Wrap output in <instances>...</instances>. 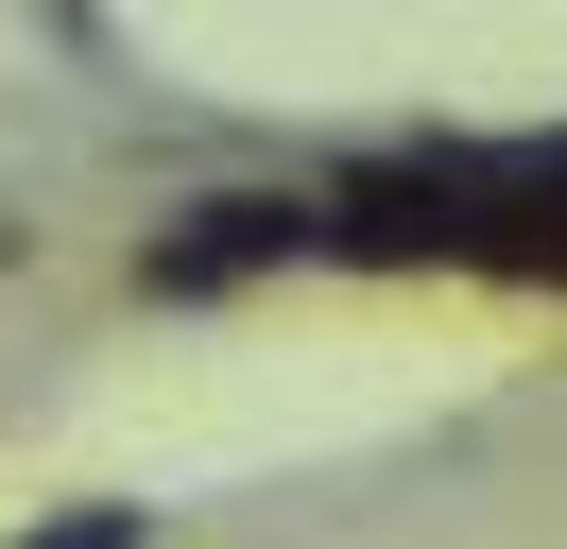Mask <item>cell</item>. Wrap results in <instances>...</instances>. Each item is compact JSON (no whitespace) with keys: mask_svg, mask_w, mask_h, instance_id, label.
I'll return each instance as SVG.
<instances>
[{"mask_svg":"<svg viewBox=\"0 0 567 549\" xmlns=\"http://www.w3.org/2000/svg\"><path fill=\"white\" fill-rule=\"evenodd\" d=\"M18 549H155V515L138 498H70V515H35Z\"/></svg>","mask_w":567,"mask_h":549,"instance_id":"obj_3","label":"cell"},{"mask_svg":"<svg viewBox=\"0 0 567 549\" xmlns=\"http://www.w3.org/2000/svg\"><path fill=\"white\" fill-rule=\"evenodd\" d=\"M327 258H464L567 292V137H482V155H379L327 189Z\"/></svg>","mask_w":567,"mask_h":549,"instance_id":"obj_1","label":"cell"},{"mask_svg":"<svg viewBox=\"0 0 567 549\" xmlns=\"http://www.w3.org/2000/svg\"><path fill=\"white\" fill-rule=\"evenodd\" d=\"M327 258V189H207L138 240V292L155 309H207V292H258V274Z\"/></svg>","mask_w":567,"mask_h":549,"instance_id":"obj_2","label":"cell"}]
</instances>
